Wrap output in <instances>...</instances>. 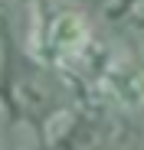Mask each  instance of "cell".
<instances>
[{
  "label": "cell",
  "instance_id": "6da1fadb",
  "mask_svg": "<svg viewBox=\"0 0 144 150\" xmlns=\"http://www.w3.org/2000/svg\"><path fill=\"white\" fill-rule=\"evenodd\" d=\"M85 46H88V23L82 13H72V10L53 13L36 36V52L46 62H69L82 56Z\"/></svg>",
  "mask_w": 144,
  "mask_h": 150
},
{
  "label": "cell",
  "instance_id": "7a4b0ae2",
  "mask_svg": "<svg viewBox=\"0 0 144 150\" xmlns=\"http://www.w3.org/2000/svg\"><path fill=\"white\" fill-rule=\"evenodd\" d=\"M105 88L121 108L144 105V62H121L105 75Z\"/></svg>",
  "mask_w": 144,
  "mask_h": 150
}]
</instances>
